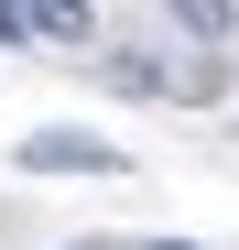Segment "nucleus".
I'll list each match as a JSON object with an SVG mask.
<instances>
[{"label":"nucleus","mask_w":239,"mask_h":250,"mask_svg":"<svg viewBox=\"0 0 239 250\" xmlns=\"http://www.w3.org/2000/svg\"><path fill=\"white\" fill-rule=\"evenodd\" d=\"M109 87H131V98H163V65H152V55H109Z\"/></svg>","instance_id":"3"},{"label":"nucleus","mask_w":239,"mask_h":250,"mask_svg":"<svg viewBox=\"0 0 239 250\" xmlns=\"http://www.w3.org/2000/svg\"><path fill=\"white\" fill-rule=\"evenodd\" d=\"M44 11H55V44H87V33H98V11H87V0H44Z\"/></svg>","instance_id":"5"},{"label":"nucleus","mask_w":239,"mask_h":250,"mask_svg":"<svg viewBox=\"0 0 239 250\" xmlns=\"http://www.w3.org/2000/svg\"><path fill=\"white\" fill-rule=\"evenodd\" d=\"M174 22L196 33V44H218V33H228V0H174Z\"/></svg>","instance_id":"4"},{"label":"nucleus","mask_w":239,"mask_h":250,"mask_svg":"<svg viewBox=\"0 0 239 250\" xmlns=\"http://www.w3.org/2000/svg\"><path fill=\"white\" fill-rule=\"evenodd\" d=\"M152 250H185V239H152Z\"/></svg>","instance_id":"6"},{"label":"nucleus","mask_w":239,"mask_h":250,"mask_svg":"<svg viewBox=\"0 0 239 250\" xmlns=\"http://www.w3.org/2000/svg\"><path fill=\"white\" fill-rule=\"evenodd\" d=\"M0 44H55V11L44 0H0Z\"/></svg>","instance_id":"2"},{"label":"nucleus","mask_w":239,"mask_h":250,"mask_svg":"<svg viewBox=\"0 0 239 250\" xmlns=\"http://www.w3.org/2000/svg\"><path fill=\"white\" fill-rule=\"evenodd\" d=\"M22 163H33V174H120V152L109 142H76V131H33Z\"/></svg>","instance_id":"1"}]
</instances>
